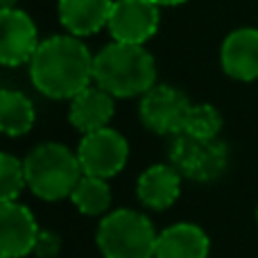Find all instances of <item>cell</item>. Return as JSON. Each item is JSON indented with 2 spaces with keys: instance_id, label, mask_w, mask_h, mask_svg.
Masks as SVG:
<instances>
[{
  "instance_id": "6",
  "label": "cell",
  "mask_w": 258,
  "mask_h": 258,
  "mask_svg": "<svg viewBox=\"0 0 258 258\" xmlns=\"http://www.w3.org/2000/svg\"><path fill=\"white\" fill-rule=\"evenodd\" d=\"M77 159L84 174L113 179L125 170L129 161V141L113 127L82 134L77 143Z\"/></svg>"
},
{
  "instance_id": "10",
  "label": "cell",
  "mask_w": 258,
  "mask_h": 258,
  "mask_svg": "<svg viewBox=\"0 0 258 258\" xmlns=\"http://www.w3.org/2000/svg\"><path fill=\"white\" fill-rule=\"evenodd\" d=\"M39 233V220L30 206L18 200L0 204V258L32 256Z\"/></svg>"
},
{
  "instance_id": "4",
  "label": "cell",
  "mask_w": 258,
  "mask_h": 258,
  "mask_svg": "<svg viewBox=\"0 0 258 258\" xmlns=\"http://www.w3.org/2000/svg\"><path fill=\"white\" fill-rule=\"evenodd\" d=\"M159 231L145 211L111 209L100 218L95 245L102 258H154Z\"/></svg>"
},
{
  "instance_id": "9",
  "label": "cell",
  "mask_w": 258,
  "mask_h": 258,
  "mask_svg": "<svg viewBox=\"0 0 258 258\" xmlns=\"http://www.w3.org/2000/svg\"><path fill=\"white\" fill-rule=\"evenodd\" d=\"M3 41H0V63L7 68L27 66L41 45L39 27L34 18L21 7L3 9L0 12Z\"/></svg>"
},
{
  "instance_id": "14",
  "label": "cell",
  "mask_w": 258,
  "mask_h": 258,
  "mask_svg": "<svg viewBox=\"0 0 258 258\" xmlns=\"http://www.w3.org/2000/svg\"><path fill=\"white\" fill-rule=\"evenodd\" d=\"M113 0H57V14L61 27L73 36L98 34L107 30L109 16H111Z\"/></svg>"
},
{
  "instance_id": "1",
  "label": "cell",
  "mask_w": 258,
  "mask_h": 258,
  "mask_svg": "<svg viewBox=\"0 0 258 258\" xmlns=\"http://www.w3.org/2000/svg\"><path fill=\"white\" fill-rule=\"evenodd\" d=\"M93 59L89 45L73 34H52L41 41L27 63L30 82L43 98L73 100L93 84Z\"/></svg>"
},
{
  "instance_id": "12",
  "label": "cell",
  "mask_w": 258,
  "mask_h": 258,
  "mask_svg": "<svg viewBox=\"0 0 258 258\" xmlns=\"http://www.w3.org/2000/svg\"><path fill=\"white\" fill-rule=\"evenodd\" d=\"M181 179L172 163H152L136 179L138 204L147 211H168L181 197Z\"/></svg>"
},
{
  "instance_id": "3",
  "label": "cell",
  "mask_w": 258,
  "mask_h": 258,
  "mask_svg": "<svg viewBox=\"0 0 258 258\" xmlns=\"http://www.w3.org/2000/svg\"><path fill=\"white\" fill-rule=\"evenodd\" d=\"M27 190L43 202H59L71 197L73 188L82 179V165L77 150L57 141H45L34 145L25 156Z\"/></svg>"
},
{
  "instance_id": "19",
  "label": "cell",
  "mask_w": 258,
  "mask_h": 258,
  "mask_svg": "<svg viewBox=\"0 0 258 258\" xmlns=\"http://www.w3.org/2000/svg\"><path fill=\"white\" fill-rule=\"evenodd\" d=\"M25 188L27 177L23 159L14 156L12 152H3L0 154V197L3 202H16Z\"/></svg>"
},
{
  "instance_id": "2",
  "label": "cell",
  "mask_w": 258,
  "mask_h": 258,
  "mask_svg": "<svg viewBox=\"0 0 258 258\" xmlns=\"http://www.w3.org/2000/svg\"><path fill=\"white\" fill-rule=\"evenodd\" d=\"M93 84L116 100L141 98L156 84V61L145 45L111 41L95 52Z\"/></svg>"
},
{
  "instance_id": "5",
  "label": "cell",
  "mask_w": 258,
  "mask_h": 258,
  "mask_svg": "<svg viewBox=\"0 0 258 258\" xmlns=\"http://www.w3.org/2000/svg\"><path fill=\"white\" fill-rule=\"evenodd\" d=\"M170 163L181 172L183 179L195 183H211L220 179L229 168V147L222 138H195L179 132L170 136Z\"/></svg>"
},
{
  "instance_id": "16",
  "label": "cell",
  "mask_w": 258,
  "mask_h": 258,
  "mask_svg": "<svg viewBox=\"0 0 258 258\" xmlns=\"http://www.w3.org/2000/svg\"><path fill=\"white\" fill-rule=\"evenodd\" d=\"M36 122L34 102L18 89L0 91V132L9 138H21Z\"/></svg>"
},
{
  "instance_id": "15",
  "label": "cell",
  "mask_w": 258,
  "mask_h": 258,
  "mask_svg": "<svg viewBox=\"0 0 258 258\" xmlns=\"http://www.w3.org/2000/svg\"><path fill=\"white\" fill-rule=\"evenodd\" d=\"M211 238L195 222H174L159 231L154 258H209Z\"/></svg>"
},
{
  "instance_id": "22",
  "label": "cell",
  "mask_w": 258,
  "mask_h": 258,
  "mask_svg": "<svg viewBox=\"0 0 258 258\" xmlns=\"http://www.w3.org/2000/svg\"><path fill=\"white\" fill-rule=\"evenodd\" d=\"M3 9H12V7H18V0H0Z\"/></svg>"
},
{
  "instance_id": "13",
  "label": "cell",
  "mask_w": 258,
  "mask_h": 258,
  "mask_svg": "<svg viewBox=\"0 0 258 258\" xmlns=\"http://www.w3.org/2000/svg\"><path fill=\"white\" fill-rule=\"evenodd\" d=\"M113 113H116V98L98 84L86 86L73 100H68V122L80 134L109 127Z\"/></svg>"
},
{
  "instance_id": "21",
  "label": "cell",
  "mask_w": 258,
  "mask_h": 258,
  "mask_svg": "<svg viewBox=\"0 0 258 258\" xmlns=\"http://www.w3.org/2000/svg\"><path fill=\"white\" fill-rule=\"evenodd\" d=\"M152 3H156L159 7H177V5H183L188 0H152Z\"/></svg>"
},
{
  "instance_id": "8",
  "label": "cell",
  "mask_w": 258,
  "mask_h": 258,
  "mask_svg": "<svg viewBox=\"0 0 258 258\" xmlns=\"http://www.w3.org/2000/svg\"><path fill=\"white\" fill-rule=\"evenodd\" d=\"M161 7L152 0H113L107 30L111 41L145 45L159 32Z\"/></svg>"
},
{
  "instance_id": "23",
  "label": "cell",
  "mask_w": 258,
  "mask_h": 258,
  "mask_svg": "<svg viewBox=\"0 0 258 258\" xmlns=\"http://www.w3.org/2000/svg\"><path fill=\"white\" fill-rule=\"evenodd\" d=\"M256 222H258V209H256Z\"/></svg>"
},
{
  "instance_id": "17",
  "label": "cell",
  "mask_w": 258,
  "mask_h": 258,
  "mask_svg": "<svg viewBox=\"0 0 258 258\" xmlns=\"http://www.w3.org/2000/svg\"><path fill=\"white\" fill-rule=\"evenodd\" d=\"M71 204L80 211L82 215L89 218H102L111 211V188H109V179L93 177V174H82L77 186L71 192Z\"/></svg>"
},
{
  "instance_id": "20",
  "label": "cell",
  "mask_w": 258,
  "mask_h": 258,
  "mask_svg": "<svg viewBox=\"0 0 258 258\" xmlns=\"http://www.w3.org/2000/svg\"><path fill=\"white\" fill-rule=\"evenodd\" d=\"M61 251V236L52 229H41L39 240H36L34 254L36 258H57Z\"/></svg>"
},
{
  "instance_id": "11",
  "label": "cell",
  "mask_w": 258,
  "mask_h": 258,
  "mask_svg": "<svg viewBox=\"0 0 258 258\" xmlns=\"http://www.w3.org/2000/svg\"><path fill=\"white\" fill-rule=\"evenodd\" d=\"M220 66L236 82L258 80V27H238L220 45Z\"/></svg>"
},
{
  "instance_id": "7",
  "label": "cell",
  "mask_w": 258,
  "mask_h": 258,
  "mask_svg": "<svg viewBox=\"0 0 258 258\" xmlns=\"http://www.w3.org/2000/svg\"><path fill=\"white\" fill-rule=\"evenodd\" d=\"M190 104L181 89L156 82L145 95L138 98V118L141 125L156 136H174L183 129Z\"/></svg>"
},
{
  "instance_id": "18",
  "label": "cell",
  "mask_w": 258,
  "mask_h": 258,
  "mask_svg": "<svg viewBox=\"0 0 258 258\" xmlns=\"http://www.w3.org/2000/svg\"><path fill=\"white\" fill-rule=\"evenodd\" d=\"M222 113L209 102H200V104H190L188 109V116L183 120V134L195 138H204V141H211V138H220V132H222Z\"/></svg>"
}]
</instances>
